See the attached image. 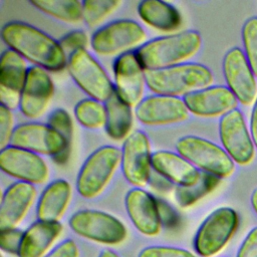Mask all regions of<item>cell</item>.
I'll use <instances>...</instances> for the list:
<instances>
[{"label":"cell","instance_id":"obj_1","mask_svg":"<svg viewBox=\"0 0 257 257\" xmlns=\"http://www.w3.org/2000/svg\"><path fill=\"white\" fill-rule=\"evenodd\" d=\"M1 38L12 50L47 71H60L67 66L68 56L58 41L40 29L20 21L1 28Z\"/></svg>","mask_w":257,"mask_h":257},{"label":"cell","instance_id":"obj_2","mask_svg":"<svg viewBox=\"0 0 257 257\" xmlns=\"http://www.w3.org/2000/svg\"><path fill=\"white\" fill-rule=\"evenodd\" d=\"M202 45L198 31L186 30L145 42L136 52L145 70L163 69L185 63Z\"/></svg>","mask_w":257,"mask_h":257},{"label":"cell","instance_id":"obj_3","mask_svg":"<svg viewBox=\"0 0 257 257\" xmlns=\"http://www.w3.org/2000/svg\"><path fill=\"white\" fill-rule=\"evenodd\" d=\"M146 83L155 94L185 96L211 86L214 77L211 70L200 63L185 62L175 66L146 70Z\"/></svg>","mask_w":257,"mask_h":257},{"label":"cell","instance_id":"obj_4","mask_svg":"<svg viewBox=\"0 0 257 257\" xmlns=\"http://www.w3.org/2000/svg\"><path fill=\"white\" fill-rule=\"evenodd\" d=\"M11 146L21 148L37 155L50 156L54 163H67L71 144L47 123L24 122L18 124L12 135Z\"/></svg>","mask_w":257,"mask_h":257},{"label":"cell","instance_id":"obj_5","mask_svg":"<svg viewBox=\"0 0 257 257\" xmlns=\"http://www.w3.org/2000/svg\"><path fill=\"white\" fill-rule=\"evenodd\" d=\"M121 162V150L113 146H103L92 152L81 166L76 190L83 198L98 196L117 170Z\"/></svg>","mask_w":257,"mask_h":257},{"label":"cell","instance_id":"obj_6","mask_svg":"<svg viewBox=\"0 0 257 257\" xmlns=\"http://www.w3.org/2000/svg\"><path fill=\"white\" fill-rule=\"evenodd\" d=\"M179 155L201 172L220 179L230 177L235 170V163L223 148L197 136H185L176 143Z\"/></svg>","mask_w":257,"mask_h":257},{"label":"cell","instance_id":"obj_7","mask_svg":"<svg viewBox=\"0 0 257 257\" xmlns=\"http://www.w3.org/2000/svg\"><path fill=\"white\" fill-rule=\"evenodd\" d=\"M145 29L136 21L120 19L98 28L91 36L90 46L96 54L120 55L145 43Z\"/></svg>","mask_w":257,"mask_h":257},{"label":"cell","instance_id":"obj_8","mask_svg":"<svg viewBox=\"0 0 257 257\" xmlns=\"http://www.w3.org/2000/svg\"><path fill=\"white\" fill-rule=\"evenodd\" d=\"M66 67L75 83L90 98L105 102L114 91V85L107 73L86 49L70 54Z\"/></svg>","mask_w":257,"mask_h":257},{"label":"cell","instance_id":"obj_9","mask_svg":"<svg viewBox=\"0 0 257 257\" xmlns=\"http://www.w3.org/2000/svg\"><path fill=\"white\" fill-rule=\"evenodd\" d=\"M69 227L78 236L106 245L119 244L127 235L125 226L117 218L92 209L75 212L69 219Z\"/></svg>","mask_w":257,"mask_h":257},{"label":"cell","instance_id":"obj_10","mask_svg":"<svg viewBox=\"0 0 257 257\" xmlns=\"http://www.w3.org/2000/svg\"><path fill=\"white\" fill-rule=\"evenodd\" d=\"M238 226V215L229 207L213 211L201 224L194 239L197 253L211 257L220 252L233 236Z\"/></svg>","mask_w":257,"mask_h":257},{"label":"cell","instance_id":"obj_11","mask_svg":"<svg viewBox=\"0 0 257 257\" xmlns=\"http://www.w3.org/2000/svg\"><path fill=\"white\" fill-rule=\"evenodd\" d=\"M222 148L234 163L250 164L255 156V145L240 109L235 108L223 115L219 121Z\"/></svg>","mask_w":257,"mask_h":257},{"label":"cell","instance_id":"obj_12","mask_svg":"<svg viewBox=\"0 0 257 257\" xmlns=\"http://www.w3.org/2000/svg\"><path fill=\"white\" fill-rule=\"evenodd\" d=\"M152 152L148 136L142 131L132 133L121 148L120 167L125 180L142 188L149 183L152 173Z\"/></svg>","mask_w":257,"mask_h":257},{"label":"cell","instance_id":"obj_13","mask_svg":"<svg viewBox=\"0 0 257 257\" xmlns=\"http://www.w3.org/2000/svg\"><path fill=\"white\" fill-rule=\"evenodd\" d=\"M223 73L227 87L243 105H251L257 99L255 74L245 56L238 47L228 50L223 58Z\"/></svg>","mask_w":257,"mask_h":257},{"label":"cell","instance_id":"obj_14","mask_svg":"<svg viewBox=\"0 0 257 257\" xmlns=\"http://www.w3.org/2000/svg\"><path fill=\"white\" fill-rule=\"evenodd\" d=\"M114 89L119 97L130 106H137L144 96L146 70L136 51H127L118 55L113 62Z\"/></svg>","mask_w":257,"mask_h":257},{"label":"cell","instance_id":"obj_15","mask_svg":"<svg viewBox=\"0 0 257 257\" xmlns=\"http://www.w3.org/2000/svg\"><path fill=\"white\" fill-rule=\"evenodd\" d=\"M1 170L20 182L43 184L48 180L49 169L35 153L9 145L0 151Z\"/></svg>","mask_w":257,"mask_h":257},{"label":"cell","instance_id":"obj_16","mask_svg":"<svg viewBox=\"0 0 257 257\" xmlns=\"http://www.w3.org/2000/svg\"><path fill=\"white\" fill-rule=\"evenodd\" d=\"M53 92L54 84L48 71L34 65L28 67L19 104L22 114L31 119L43 115L48 108Z\"/></svg>","mask_w":257,"mask_h":257},{"label":"cell","instance_id":"obj_17","mask_svg":"<svg viewBox=\"0 0 257 257\" xmlns=\"http://www.w3.org/2000/svg\"><path fill=\"white\" fill-rule=\"evenodd\" d=\"M136 115L143 124L164 125L186 120L189 110L183 98L154 94L143 98L136 106Z\"/></svg>","mask_w":257,"mask_h":257},{"label":"cell","instance_id":"obj_18","mask_svg":"<svg viewBox=\"0 0 257 257\" xmlns=\"http://www.w3.org/2000/svg\"><path fill=\"white\" fill-rule=\"evenodd\" d=\"M183 100L189 112L201 117L223 116L237 108L238 100L232 91L223 85L206 88L186 94Z\"/></svg>","mask_w":257,"mask_h":257},{"label":"cell","instance_id":"obj_19","mask_svg":"<svg viewBox=\"0 0 257 257\" xmlns=\"http://www.w3.org/2000/svg\"><path fill=\"white\" fill-rule=\"evenodd\" d=\"M126 213L134 226L146 236L160 233L162 223L157 199L142 188L130 190L124 199Z\"/></svg>","mask_w":257,"mask_h":257},{"label":"cell","instance_id":"obj_20","mask_svg":"<svg viewBox=\"0 0 257 257\" xmlns=\"http://www.w3.org/2000/svg\"><path fill=\"white\" fill-rule=\"evenodd\" d=\"M36 197V189L26 182H15L3 193L0 205V230L16 228Z\"/></svg>","mask_w":257,"mask_h":257},{"label":"cell","instance_id":"obj_21","mask_svg":"<svg viewBox=\"0 0 257 257\" xmlns=\"http://www.w3.org/2000/svg\"><path fill=\"white\" fill-rule=\"evenodd\" d=\"M152 169L174 185L182 187L195 184L201 175V171L181 155L170 151H157L153 153Z\"/></svg>","mask_w":257,"mask_h":257},{"label":"cell","instance_id":"obj_22","mask_svg":"<svg viewBox=\"0 0 257 257\" xmlns=\"http://www.w3.org/2000/svg\"><path fill=\"white\" fill-rule=\"evenodd\" d=\"M62 231L59 222L36 221L26 231L18 252V257H42Z\"/></svg>","mask_w":257,"mask_h":257},{"label":"cell","instance_id":"obj_23","mask_svg":"<svg viewBox=\"0 0 257 257\" xmlns=\"http://www.w3.org/2000/svg\"><path fill=\"white\" fill-rule=\"evenodd\" d=\"M71 199L70 184L63 179L51 182L42 192L37 204V217L40 221L58 222Z\"/></svg>","mask_w":257,"mask_h":257},{"label":"cell","instance_id":"obj_24","mask_svg":"<svg viewBox=\"0 0 257 257\" xmlns=\"http://www.w3.org/2000/svg\"><path fill=\"white\" fill-rule=\"evenodd\" d=\"M140 18L162 32H175L182 25V16L172 4L162 0H144L138 5Z\"/></svg>","mask_w":257,"mask_h":257},{"label":"cell","instance_id":"obj_25","mask_svg":"<svg viewBox=\"0 0 257 257\" xmlns=\"http://www.w3.org/2000/svg\"><path fill=\"white\" fill-rule=\"evenodd\" d=\"M105 107V124L106 135L113 141L125 140L133 127L132 106L125 103L115 89L109 98L104 102Z\"/></svg>","mask_w":257,"mask_h":257},{"label":"cell","instance_id":"obj_26","mask_svg":"<svg viewBox=\"0 0 257 257\" xmlns=\"http://www.w3.org/2000/svg\"><path fill=\"white\" fill-rule=\"evenodd\" d=\"M28 67L25 59L14 50H4L0 58V87L21 93L26 81Z\"/></svg>","mask_w":257,"mask_h":257},{"label":"cell","instance_id":"obj_27","mask_svg":"<svg viewBox=\"0 0 257 257\" xmlns=\"http://www.w3.org/2000/svg\"><path fill=\"white\" fill-rule=\"evenodd\" d=\"M30 4L43 13L66 23H78L82 18V2L77 0H32Z\"/></svg>","mask_w":257,"mask_h":257},{"label":"cell","instance_id":"obj_28","mask_svg":"<svg viewBox=\"0 0 257 257\" xmlns=\"http://www.w3.org/2000/svg\"><path fill=\"white\" fill-rule=\"evenodd\" d=\"M220 182V178L205 172H201L200 178L195 184L188 187H176V201L182 208L190 207L214 191Z\"/></svg>","mask_w":257,"mask_h":257},{"label":"cell","instance_id":"obj_29","mask_svg":"<svg viewBox=\"0 0 257 257\" xmlns=\"http://www.w3.org/2000/svg\"><path fill=\"white\" fill-rule=\"evenodd\" d=\"M76 120L87 128H100L105 124V107L102 102L93 98H84L74 107Z\"/></svg>","mask_w":257,"mask_h":257},{"label":"cell","instance_id":"obj_30","mask_svg":"<svg viewBox=\"0 0 257 257\" xmlns=\"http://www.w3.org/2000/svg\"><path fill=\"white\" fill-rule=\"evenodd\" d=\"M119 0H85L82 1V18L89 27L100 24L119 6Z\"/></svg>","mask_w":257,"mask_h":257},{"label":"cell","instance_id":"obj_31","mask_svg":"<svg viewBox=\"0 0 257 257\" xmlns=\"http://www.w3.org/2000/svg\"><path fill=\"white\" fill-rule=\"evenodd\" d=\"M245 56L257 77V17L248 18L242 27Z\"/></svg>","mask_w":257,"mask_h":257},{"label":"cell","instance_id":"obj_32","mask_svg":"<svg viewBox=\"0 0 257 257\" xmlns=\"http://www.w3.org/2000/svg\"><path fill=\"white\" fill-rule=\"evenodd\" d=\"M47 124L61 135L69 144H71L73 134V123L70 114L63 108H56L47 118Z\"/></svg>","mask_w":257,"mask_h":257},{"label":"cell","instance_id":"obj_33","mask_svg":"<svg viewBox=\"0 0 257 257\" xmlns=\"http://www.w3.org/2000/svg\"><path fill=\"white\" fill-rule=\"evenodd\" d=\"M58 42L66 55L69 56L79 49H86L88 45V37L82 30H73L62 36Z\"/></svg>","mask_w":257,"mask_h":257},{"label":"cell","instance_id":"obj_34","mask_svg":"<svg viewBox=\"0 0 257 257\" xmlns=\"http://www.w3.org/2000/svg\"><path fill=\"white\" fill-rule=\"evenodd\" d=\"M0 247L2 251L18 255L24 232L17 228L0 230Z\"/></svg>","mask_w":257,"mask_h":257},{"label":"cell","instance_id":"obj_35","mask_svg":"<svg viewBox=\"0 0 257 257\" xmlns=\"http://www.w3.org/2000/svg\"><path fill=\"white\" fill-rule=\"evenodd\" d=\"M139 257H196L188 250L170 246H149L144 248Z\"/></svg>","mask_w":257,"mask_h":257},{"label":"cell","instance_id":"obj_36","mask_svg":"<svg viewBox=\"0 0 257 257\" xmlns=\"http://www.w3.org/2000/svg\"><path fill=\"white\" fill-rule=\"evenodd\" d=\"M14 118L11 109L0 105V148L8 147L14 132Z\"/></svg>","mask_w":257,"mask_h":257},{"label":"cell","instance_id":"obj_37","mask_svg":"<svg viewBox=\"0 0 257 257\" xmlns=\"http://www.w3.org/2000/svg\"><path fill=\"white\" fill-rule=\"evenodd\" d=\"M157 204H158V210H159V215H160L162 226L163 225L166 227L176 226L179 222V216H178L177 212L174 210V208L171 207L164 200L157 199Z\"/></svg>","mask_w":257,"mask_h":257},{"label":"cell","instance_id":"obj_38","mask_svg":"<svg viewBox=\"0 0 257 257\" xmlns=\"http://www.w3.org/2000/svg\"><path fill=\"white\" fill-rule=\"evenodd\" d=\"M237 257H257V227L248 233L239 248Z\"/></svg>","mask_w":257,"mask_h":257},{"label":"cell","instance_id":"obj_39","mask_svg":"<svg viewBox=\"0 0 257 257\" xmlns=\"http://www.w3.org/2000/svg\"><path fill=\"white\" fill-rule=\"evenodd\" d=\"M78 254L79 252L76 244L72 240L67 239L60 243L45 257H78Z\"/></svg>","mask_w":257,"mask_h":257},{"label":"cell","instance_id":"obj_40","mask_svg":"<svg viewBox=\"0 0 257 257\" xmlns=\"http://www.w3.org/2000/svg\"><path fill=\"white\" fill-rule=\"evenodd\" d=\"M20 97L21 93L14 92L11 90H7L5 88L0 87V101L1 105L9 108L14 109L20 104Z\"/></svg>","mask_w":257,"mask_h":257},{"label":"cell","instance_id":"obj_41","mask_svg":"<svg viewBox=\"0 0 257 257\" xmlns=\"http://www.w3.org/2000/svg\"><path fill=\"white\" fill-rule=\"evenodd\" d=\"M149 184L151 185L152 188H154L155 190H157L159 192L170 191L173 188V185H174L171 181H169L168 179H166L165 177H163L159 173L155 172L154 170H152L150 180H149Z\"/></svg>","mask_w":257,"mask_h":257},{"label":"cell","instance_id":"obj_42","mask_svg":"<svg viewBox=\"0 0 257 257\" xmlns=\"http://www.w3.org/2000/svg\"><path fill=\"white\" fill-rule=\"evenodd\" d=\"M250 133H251V137L254 142L255 148L257 149V99L254 102V106H253L251 117H250Z\"/></svg>","mask_w":257,"mask_h":257},{"label":"cell","instance_id":"obj_43","mask_svg":"<svg viewBox=\"0 0 257 257\" xmlns=\"http://www.w3.org/2000/svg\"><path fill=\"white\" fill-rule=\"evenodd\" d=\"M251 205H252L255 213L257 214V187L253 190V192L251 194Z\"/></svg>","mask_w":257,"mask_h":257},{"label":"cell","instance_id":"obj_44","mask_svg":"<svg viewBox=\"0 0 257 257\" xmlns=\"http://www.w3.org/2000/svg\"><path fill=\"white\" fill-rule=\"evenodd\" d=\"M98 257H118V255L113 251L106 249V250H103Z\"/></svg>","mask_w":257,"mask_h":257}]
</instances>
